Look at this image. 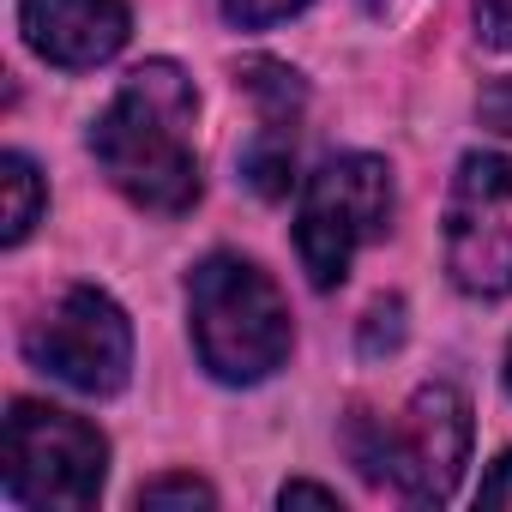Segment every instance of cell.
Returning <instances> with one entry per match:
<instances>
[{
	"label": "cell",
	"instance_id": "1",
	"mask_svg": "<svg viewBox=\"0 0 512 512\" xmlns=\"http://www.w3.org/2000/svg\"><path fill=\"white\" fill-rule=\"evenodd\" d=\"M193 115L199 97L175 61H145L127 73L115 103L91 127V151L103 175L145 211H187L199 199V157H193Z\"/></svg>",
	"mask_w": 512,
	"mask_h": 512
},
{
	"label": "cell",
	"instance_id": "2",
	"mask_svg": "<svg viewBox=\"0 0 512 512\" xmlns=\"http://www.w3.org/2000/svg\"><path fill=\"white\" fill-rule=\"evenodd\" d=\"M187 314H193L199 362L229 386L266 380L290 356V308L278 284L241 253H211V260L193 266Z\"/></svg>",
	"mask_w": 512,
	"mask_h": 512
},
{
	"label": "cell",
	"instance_id": "3",
	"mask_svg": "<svg viewBox=\"0 0 512 512\" xmlns=\"http://www.w3.org/2000/svg\"><path fill=\"white\" fill-rule=\"evenodd\" d=\"M350 458L374 488H398L404 500L428 506L446 500L470 458V404L458 386H422L398 422H374L356 410L350 422Z\"/></svg>",
	"mask_w": 512,
	"mask_h": 512
},
{
	"label": "cell",
	"instance_id": "4",
	"mask_svg": "<svg viewBox=\"0 0 512 512\" xmlns=\"http://www.w3.org/2000/svg\"><path fill=\"white\" fill-rule=\"evenodd\" d=\"M103 476H109V440L85 416L37 404V398H13V416H7V500L43 506V512L49 506L79 512L103 494Z\"/></svg>",
	"mask_w": 512,
	"mask_h": 512
},
{
	"label": "cell",
	"instance_id": "5",
	"mask_svg": "<svg viewBox=\"0 0 512 512\" xmlns=\"http://www.w3.org/2000/svg\"><path fill=\"white\" fill-rule=\"evenodd\" d=\"M392 223V175L380 157H332L320 175H308L302 187V211H296V253L314 290L344 284L356 247L380 241Z\"/></svg>",
	"mask_w": 512,
	"mask_h": 512
},
{
	"label": "cell",
	"instance_id": "6",
	"mask_svg": "<svg viewBox=\"0 0 512 512\" xmlns=\"http://www.w3.org/2000/svg\"><path fill=\"white\" fill-rule=\"evenodd\" d=\"M446 272L464 296H512V157L476 151L446 199Z\"/></svg>",
	"mask_w": 512,
	"mask_h": 512
},
{
	"label": "cell",
	"instance_id": "7",
	"mask_svg": "<svg viewBox=\"0 0 512 512\" xmlns=\"http://www.w3.org/2000/svg\"><path fill=\"white\" fill-rule=\"evenodd\" d=\"M25 350H31V362H37L43 374H55L61 386H73V392H85V398H109V392H121L127 374H133V326H127V314H121L103 290H91V284H73V290L31 326Z\"/></svg>",
	"mask_w": 512,
	"mask_h": 512
},
{
	"label": "cell",
	"instance_id": "8",
	"mask_svg": "<svg viewBox=\"0 0 512 512\" xmlns=\"http://www.w3.org/2000/svg\"><path fill=\"white\" fill-rule=\"evenodd\" d=\"M247 85V97L260 103V133L241 151V175L253 181V193L284 199L290 193V169H296V121H302V79L278 61H241L235 73Z\"/></svg>",
	"mask_w": 512,
	"mask_h": 512
},
{
	"label": "cell",
	"instance_id": "9",
	"mask_svg": "<svg viewBox=\"0 0 512 512\" xmlns=\"http://www.w3.org/2000/svg\"><path fill=\"white\" fill-rule=\"evenodd\" d=\"M25 43L55 67H97L127 43L121 0H19Z\"/></svg>",
	"mask_w": 512,
	"mask_h": 512
},
{
	"label": "cell",
	"instance_id": "10",
	"mask_svg": "<svg viewBox=\"0 0 512 512\" xmlns=\"http://www.w3.org/2000/svg\"><path fill=\"white\" fill-rule=\"evenodd\" d=\"M0 193H7V229H0V241L19 247L31 229H37V211H43V175L31 157L7 151L0 157Z\"/></svg>",
	"mask_w": 512,
	"mask_h": 512
},
{
	"label": "cell",
	"instance_id": "11",
	"mask_svg": "<svg viewBox=\"0 0 512 512\" xmlns=\"http://www.w3.org/2000/svg\"><path fill=\"white\" fill-rule=\"evenodd\" d=\"M404 338V302H374L368 308V326H362V356H380V350H398Z\"/></svg>",
	"mask_w": 512,
	"mask_h": 512
},
{
	"label": "cell",
	"instance_id": "12",
	"mask_svg": "<svg viewBox=\"0 0 512 512\" xmlns=\"http://www.w3.org/2000/svg\"><path fill=\"white\" fill-rule=\"evenodd\" d=\"M139 506H217V494L193 476H163V482L139 488Z\"/></svg>",
	"mask_w": 512,
	"mask_h": 512
},
{
	"label": "cell",
	"instance_id": "13",
	"mask_svg": "<svg viewBox=\"0 0 512 512\" xmlns=\"http://www.w3.org/2000/svg\"><path fill=\"white\" fill-rule=\"evenodd\" d=\"M308 0H223V13L241 25V31H266V25H278V19H290V13H302Z\"/></svg>",
	"mask_w": 512,
	"mask_h": 512
},
{
	"label": "cell",
	"instance_id": "14",
	"mask_svg": "<svg viewBox=\"0 0 512 512\" xmlns=\"http://www.w3.org/2000/svg\"><path fill=\"white\" fill-rule=\"evenodd\" d=\"M476 115H482V121H488L494 133H506V139H512V79H494V85L482 91Z\"/></svg>",
	"mask_w": 512,
	"mask_h": 512
},
{
	"label": "cell",
	"instance_id": "15",
	"mask_svg": "<svg viewBox=\"0 0 512 512\" xmlns=\"http://www.w3.org/2000/svg\"><path fill=\"white\" fill-rule=\"evenodd\" d=\"M476 25L494 49H512V0H476Z\"/></svg>",
	"mask_w": 512,
	"mask_h": 512
},
{
	"label": "cell",
	"instance_id": "16",
	"mask_svg": "<svg viewBox=\"0 0 512 512\" xmlns=\"http://www.w3.org/2000/svg\"><path fill=\"white\" fill-rule=\"evenodd\" d=\"M476 500H482V506H512V452H506V458H500V464L482 476Z\"/></svg>",
	"mask_w": 512,
	"mask_h": 512
},
{
	"label": "cell",
	"instance_id": "17",
	"mask_svg": "<svg viewBox=\"0 0 512 512\" xmlns=\"http://www.w3.org/2000/svg\"><path fill=\"white\" fill-rule=\"evenodd\" d=\"M278 500H284V506H338V494H332V488H320V482H290Z\"/></svg>",
	"mask_w": 512,
	"mask_h": 512
},
{
	"label": "cell",
	"instance_id": "18",
	"mask_svg": "<svg viewBox=\"0 0 512 512\" xmlns=\"http://www.w3.org/2000/svg\"><path fill=\"white\" fill-rule=\"evenodd\" d=\"M506 386H512V350H506Z\"/></svg>",
	"mask_w": 512,
	"mask_h": 512
}]
</instances>
